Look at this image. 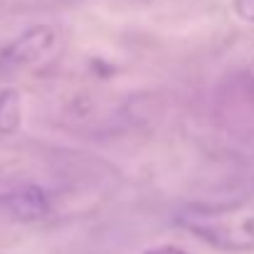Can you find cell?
<instances>
[{"label":"cell","instance_id":"obj_2","mask_svg":"<svg viewBox=\"0 0 254 254\" xmlns=\"http://www.w3.org/2000/svg\"><path fill=\"white\" fill-rule=\"evenodd\" d=\"M55 45V32L47 25H35L25 30L20 37H15L2 52H0V64L5 69H17L37 62L50 47Z\"/></svg>","mask_w":254,"mask_h":254},{"label":"cell","instance_id":"obj_5","mask_svg":"<svg viewBox=\"0 0 254 254\" xmlns=\"http://www.w3.org/2000/svg\"><path fill=\"white\" fill-rule=\"evenodd\" d=\"M235 10L242 20L254 22V0H235Z\"/></svg>","mask_w":254,"mask_h":254},{"label":"cell","instance_id":"obj_1","mask_svg":"<svg viewBox=\"0 0 254 254\" xmlns=\"http://www.w3.org/2000/svg\"><path fill=\"white\" fill-rule=\"evenodd\" d=\"M178 225L222 252L254 250V202L222 205H185L178 212Z\"/></svg>","mask_w":254,"mask_h":254},{"label":"cell","instance_id":"obj_4","mask_svg":"<svg viewBox=\"0 0 254 254\" xmlns=\"http://www.w3.org/2000/svg\"><path fill=\"white\" fill-rule=\"evenodd\" d=\"M22 124V99L15 89L0 91V133L10 136Z\"/></svg>","mask_w":254,"mask_h":254},{"label":"cell","instance_id":"obj_6","mask_svg":"<svg viewBox=\"0 0 254 254\" xmlns=\"http://www.w3.org/2000/svg\"><path fill=\"white\" fill-rule=\"evenodd\" d=\"M143 254H185L180 247H173V245H166V247H156V250H148Z\"/></svg>","mask_w":254,"mask_h":254},{"label":"cell","instance_id":"obj_3","mask_svg":"<svg viewBox=\"0 0 254 254\" xmlns=\"http://www.w3.org/2000/svg\"><path fill=\"white\" fill-rule=\"evenodd\" d=\"M0 205L10 212V217L20 222H37L50 212V197L40 185H22L0 197Z\"/></svg>","mask_w":254,"mask_h":254}]
</instances>
